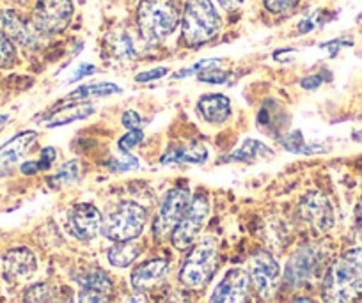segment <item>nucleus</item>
I'll list each match as a JSON object with an SVG mask.
<instances>
[{
	"label": "nucleus",
	"instance_id": "nucleus-1",
	"mask_svg": "<svg viewBox=\"0 0 362 303\" xmlns=\"http://www.w3.org/2000/svg\"><path fill=\"white\" fill-rule=\"evenodd\" d=\"M362 298V246L332 263L322 282L323 303H357Z\"/></svg>",
	"mask_w": 362,
	"mask_h": 303
},
{
	"label": "nucleus",
	"instance_id": "nucleus-2",
	"mask_svg": "<svg viewBox=\"0 0 362 303\" xmlns=\"http://www.w3.org/2000/svg\"><path fill=\"white\" fill-rule=\"evenodd\" d=\"M180 9L174 0H141L137 9V27L142 40L160 43L176 30Z\"/></svg>",
	"mask_w": 362,
	"mask_h": 303
},
{
	"label": "nucleus",
	"instance_id": "nucleus-3",
	"mask_svg": "<svg viewBox=\"0 0 362 303\" xmlns=\"http://www.w3.org/2000/svg\"><path fill=\"white\" fill-rule=\"evenodd\" d=\"M221 15L211 0H189L181 18V37L187 47H199L217 36Z\"/></svg>",
	"mask_w": 362,
	"mask_h": 303
},
{
	"label": "nucleus",
	"instance_id": "nucleus-4",
	"mask_svg": "<svg viewBox=\"0 0 362 303\" xmlns=\"http://www.w3.org/2000/svg\"><path fill=\"white\" fill-rule=\"evenodd\" d=\"M148 222V211L139 202L121 201L103 217L102 232L110 242H132L142 234Z\"/></svg>",
	"mask_w": 362,
	"mask_h": 303
},
{
	"label": "nucleus",
	"instance_id": "nucleus-5",
	"mask_svg": "<svg viewBox=\"0 0 362 303\" xmlns=\"http://www.w3.org/2000/svg\"><path fill=\"white\" fill-rule=\"evenodd\" d=\"M217 270V242L214 236H204L192 245V250L183 261L180 270V282L189 289H203Z\"/></svg>",
	"mask_w": 362,
	"mask_h": 303
},
{
	"label": "nucleus",
	"instance_id": "nucleus-6",
	"mask_svg": "<svg viewBox=\"0 0 362 303\" xmlns=\"http://www.w3.org/2000/svg\"><path fill=\"white\" fill-rule=\"evenodd\" d=\"M210 197L206 194H197L190 201L189 208H187L185 215L176 225V229L170 234V242H173L174 249L177 250H189L192 245H196L197 238H199L201 231H203L204 224H206L208 217H210Z\"/></svg>",
	"mask_w": 362,
	"mask_h": 303
},
{
	"label": "nucleus",
	"instance_id": "nucleus-7",
	"mask_svg": "<svg viewBox=\"0 0 362 303\" xmlns=\"http://www.w3.org/2000/svg\"><path fill=\"white\" fill-rule=\"evenodd\" d=\"M249 280L259 298L270 299L279 289L281 266L267 250H257L249 263Z\"/></svg>",
	"mask_w": 362,
	"mask_h": 303
},
{
	"label": "nucleus",
	"instance_id": "nucleus-8",
	"mask_svg": "<svg viewBox=\"0 0 362 303\" xmlns=\"http://www.w3.org/2000/svg\"><path fill=\"white\" fill-rule=\"evenodd\" d=\"M190 204V195L185 188H173L165 194L160 210L153 220V234L158 239H165L173 234L176 225L185 215L187 208Z\"/></svg>",
	"mask_w": 362,
	"mask_h": 303
},
{
	"label": "nucleus",
	"instance_id": "nucleus-9",
	"mask_svg": "<svg viewBox=\"0 0 362 303\" xmlns=\"http://www.w3.org/2000/svg\"><path fill=\"white\" fill-rule=\"evenodd\" d=\"M73 16L71 0H37L33 11V27L41 34H59Z\"/></svg>",
	"mask_w": 362,
	"mask_h": 303
},
{
	"label": "nucleus",
	"instance_id": "nucleus-10",
	"mask_svg": "<svg viewBox=\"0 0 362 303\" xmlns=\"http://www.w3.org/2000/svg\"><path fill=\"white\" fill-rule=\"evenodd\" d=\"M298 215L316 234H325L334 225V210L329 198L320 191H309L298 202Z\"/></svg>",
	"mask_w": 362,
	"mask_h": 303
},
{
	"label": "nucleus",
	"instance_id": "nucleus-11",
	"mask_svg": "<svg viewBox=\"0 0 362 303\" xmlns=\"http://www.w3.org/2000/svg\"><path fill=\"white\" fill-rule=\"evenodd\" d=\"M323 254L318 246L305 245L298 249L288 261L286 271H284V282L288 287H302L308 280L316 275L318 268L322 266Z\"/></svg>",
	"mask_w": 362,
	"mask_h": 303
},
{
	"label": "nucleus",
	"instance_id": "nucleus-12",
	"mask_svg": "<svg viewBox=\"0 0 362 303\" xmlns=\"http://www.w3.org/2000/svg\"><path fill=\"white\" fill-rule=\"evenodd\" d=\"M103 217L100 210L89 202H80L75 204L66 215V225L71 232L73 238L78 242H90L102 231Z\"/></svg>",
	"mask_w": 362,
	"mask_h": 303
},
{
	"label": "nucleus",
	"instance_id": "nucleus-13",
	"mask_svg": "<svg viewBox=\"0 0 362 303\" xmlns=\"http://www.w3.org/2000/svg\"><path fill=\"white\" fill-rule=\"evenodd\" d=\"M249 284V273L242 268H231L214 287L208 303H247Z\"/></svg>",
	"mask_w": 362,
	"mask_h": 303
},
{
	"label": "nucleus",
	"instance_id": "nucleus-14",
	"mask_svg": "<svg viewBox=\"0 0 362 303\" xmlns=\"http://www.w3.org/2000/svg\"><path fill=\"white\" fill-rule=\"evenodd\" d=\"M37 270V259L33 250L25 246L11 249L2 256V273L9 284H22L34 277Z\"/></svg>",
	"mask_w": 362,
	"mask_h": 303
},
{
	"label": "nucleus",
	"instance_id": "nucleus-15",
	"mask_svg": "<svg viewBox=\"0 0 362 303\" xmlns=\"http://www.w3.org/2000/svg\"><path fill=\"white\" fill-rule=\"evenodd\" d=\"M0 32L4 34L11 43L20 44L25 48L37 47V30L34 27L27 25L15 11L2 9L0 11Z\"/></svg>",
	"mask_w": 362,
	"mask_h": 303
},
{
	"label": "nucleus",
	"instance_id": "nucleus-16",
	"mask_svg": "<svg viewBox=\"0 0 362 303\" xmlns=\"http://www.w3.org/2000/svg\"><path fill=\"white\" fill-rule=\"evenodd\" d=\"M112 280L107 273L96 270L80 278L78 303H110Z\"/></svg>",
	"mask_w": 362,
	"mask_h": 303
},
{
	"label": "nucleus",
	"instance_id": "nucleus-17",
	"mask_svg": "<svg viewBox=\"0 0 362 303\" xmlns=\"http://www.w3.org/2000/svg\"><path fill=\"white\" fill-rule=\"evenodd\" d=\"M167 273H169V261L156 257V259H149L146 263L139 264L132 271L130 280L135 291H144V289H149L158 284V282H162Z\"/></svg>",
	"mask_w": 362,
	"mask_h": 303
},
{
	"label": "nucleus",
	"instance_id": "nucleus-18",
	"mask_svg": "<svg viewBox=\"0 0 362 303\" xmlns=\"http://www.w3.org/2000/svg\"><path fill=\"white\" fill-rule=\"evenodd\" d=\"M36 138V131H22L16 137H13L8 144L0 148V176L9 172L23 158V155L29 151Z\"/></svg>",
	"mask_w": 362,
	"mask_h": 303
},
{
	"label": "nucleus",
	"instance_id": "nucleus-19",
	"mask_svg": "<svg viewBox=\"0 0 362 303\" xmlns=\"http://www.w3.org/2000/svg\"><path fill=\"white\" fill-rule=\"evenodd\" d=\"M197 112L206 123L222 124L231 117V101L224 94H206L197 101Z\"/></svg>",
	"mask_w": 362,
	"mask_h": 303
},
{
	"label": "nucleus",
	"instance_id": "nucleus-20",
	"mask_svg": "<svg viewBox=\"0 0 362 303\" xmlns=\"http://www.w3.org/2000/svg\"><path fill=\"white\" fill-rule=\"evenodd\" d=\"M208 158V149L203 144H190V145H170L162 156L160 162L163 165H173V163H192L199 165Z\"/></svg>",
	"mask_w": 362,
	"mask_h": 303
},
{
	"label": "nucleus",
	"instance_id": "nucleus-21",
	"mask_svg": "<svg viewBox=\"0 0 362 303\" xmlns=\"http://www.w3.org/2000/svg\"><path fill=\"white\" fill-rule=\"evenodd\" d=\"M95 110V107L90 105V103H86V101H82V103H73V105L62 107V109L55 110L45 124H47L48 128L64 126V124L75 123V121L86 119V117L93 116Z\"/></svg>",
	"mask_w": 362,
	"mask_h": 303
},
{
	"label": "nucleus",
	"instance_id": "nucleus-22",
	"mask_svg": "<svg viewBox=\"0 0 362 303\" xmlns=\"http://www.w3.org/2000/svg\"><path fill=\"white\" fill-rule=\"evenodd\" d=\"M107 48H109V54L119 62H132L137 59V48L127 30H114L107 37Z\"/></svg>",
	"mask_w": 362,
	"mask_h": 303
},
{
	"label": "nucleus",
	"instance_id": "nucleus-23",
	"mask_svg": "<svg viewBox=\"0 0 362 303\" xmlns=\"http://www.w3.org/2000/svg\"><path fill=\"white\" fill-rule=\"evenodd\" d=\"M142 254V245L137 242H117L107 252V261L114 268H128L132 263L139 259Z\"/></svg>",
	"mask_w": 362,
	"mask_h": 303
},
{
	"label": "nucleus",
	"instance_id": "nucleus-24",
	"mask_svg": "<svg viewBox=\"0 0 362 303\" xmlns=\"http://www.w3.org/2000/svg\"><path fill=\"white\" fill-rule=\"evenodd\" d=\"M263 156H274V151L259 141L254 138H247L235 153L226 158V162H254L256 158H263Z\"/></svg>",
	"mask_w": 362,
	"mask_h": 303
},
{
	"label": "nucleus",
	"instance_id": "nucleus-25",
	"mask_svg": "<svg viewBox=\"0 0 362 303\" xmlns=\"http://www.w3.org/2000/svg\"><path fill=\"white\" fill-rule=\"evenodd\" d=\"M121 87L110 82H98L89 83V85H80L73 93L68 94V100H86V97H103L110 94H119Z\"/></svg>",
	"mask_w": 362,
	"mask_h": 303
},
{
	"label": "nucleus",
	"instance_id": "nucleus-26",
	"mask_svg": "<svg viewBox=\"0 0 362 303\" xmlns=\"http://www.w3.org/2000/svg\"><path fill=\"white\" fill-rule=\"evenodd\" d=\"M80 176V165L76 160H71V162H66L64 165H61V169L54 174L52 177H48V184L52 188H62L66 184L73 183V181L78 179Z\"/></svg>",
	"mask_w": 362,
	"mask_h": 303
},
{
	"label": "nucleus",
	"instance_id": "nucleus-27",
	"mask_svg": "<svg viewBox=\"0 0 362 303\" xmlns=\"http://www.w3.org/2000/svg\"><path fill=\"white\" fill-rule=\"evenodd\" d=\"M283 144L288 151L297 153V155H313V153H320L322 148H311V144L304 141V135L300 130L290 131L283 137Z\"/></svg>",
	"mask_w": 362,
	"mask_h": 303
},
{
	"label": "nucleus",
	"instance_id": "nucleus-28",
	"mask_svg": "<svg viewBox=\"0 0 362 303\" xmlns=\"http://www.w3.org/2000/svg\"><path fill=\"white\" fill-rule=\"evenodd\" d=\"M16 62L15 44L0 32V68H11Z\"/></svg>",
	"mask_w": 362,
	"mask_h": 303
},
{
	"label": "nucleus",
	"instance_id": "nucleus-29",
	"mask_svg": "<svg viewBox=\"0 0 362 303\" xmlns=\"http://www.w3.org/2000/svg\"><path fill=\"white\" fill-rule=\"evenodd\" d=\"M142 141H144V131H142L141 128H137V130H130L128 133H124L123 137L119 138V142H117V145H119L121 153L128 155V153L134 151Z\"/></svg>",
	"mask_w": 362,
	"mask_h": 303
},
{
	"label": "nucleus",
	"instance_id": "nucleus-30",
	"mask_svg": "<svg viewBox=\"0 0 362 303\" xmlns=\"http://www.w3.org/2000/svg\"><path fill=\"white\" fill-rule=\"evenodd\" d=\"M264 8L274 15H286L298 6V0H263Z\"/></svg>",
	"mask_w": 362,
	"mask_h": 303
},
{
	"label": "nucleus",
	"instance_id": "nucleus-31",
	"mask_svg": "<svg viewBox=\"0 0 362 303\" xmlns=\"http://www.w3.org/2000/svg\"><path fill=\"white\" fill-rule=\"evenodd\" d=\"M52 296V289L47 284L34 285L27 291L25 295V303H48Z\"/></svg>",
	"mask_w": 362,
	"mask_h": 303
},
{
	"label": "nucleus",
	"instance_id": "nucleus-32",
	"mask_svg": "<svg viewBox=\"0 0 362 303\" xmlns=\"http://www.w3.org/2000/svg\"><path fill=\"white\" fill-rule=\"evenodd\" d=\"M141 165L137 158L134 156H128V158H114L107 163L110 172H127V170H134Z\"/></svg>",
	"mask_w": 362,
	"mask_h": 303
},
{
	"label": "nucleus",
	"instance_id": "nucleus-33",
	"mask_svg": "<svg viewBox=\"0 0 362 303\" xmlns=\"http://www.w3.org/2000/svg\"><path fill=\"white\" fill-rule=\"evenodd\" d=\"M218 64H221V59H204V61H199L197 64L190 66V68H187V69H183V71L177 73L176 78H185V76L194 75V73H201V71H204V69L217 68Z\"/></svg>",
	"mask_w": 362,
	"mask_h": 303
},
{
	"label": "nucleus",
	"instance_id": "nucleus-34",
	"mask_svg": "<svg viewBox=\"0 0 362 303\" xmlns=\"http://www.w3.org/2000/svg\"><path fill=\"white\" fill-rule=\"evenodd\" d=\"M199 75L201 82H208V83H226L229 80V73L224 71H217V68L211 69H204V71L197 73Z\"/></svg>",
	"mask_w": 362,
	"mask_h": 303
},
{
	"label": "nucleus",
	"instance_id": "nucleus-35",
	"mask_svg": "<svg viewBox=\"0 0 362 303\" xmlns=\"http://www.w3.org/2000/svg\"><path fill=\"white\" fill-rule=\"evenodd\" d=\"M169 75V69L167 68H155V69H149V71H142L139 73L137 76H135V80L141 83H146V82H151V80H158L162 78V76Z\"/></svg>",
	"mask_w": 362,
	"mask_h": 303
},
{
	"label": "nucleus",
	"instance_id": "nucleus-36",
	"mask_svg": "<svg viewBox=\"0 0 362 303\" xmlns=\"http://www.w3.org/2000/svg\"><path fill=\"white\" fill-rule=\"evenodd\" d=\"M121 123H123V126L128 128V130H137V128H141L142 124V117L139 116L135 110H127V112L123 114Z\"/></svg>",
	"mask_w": 362,
	"mask_h": 303
},
{
	"label": "nucleus",
	"instance_id": "nucleus-37",
	"mask_svg": "<svg viewBox=\"0 0 362 303\" xmlns=\"http://www.w3.org/2000/svg\"><path fill=\"white\" fill-rule=\"evenodd\" d=\"M55 155H57V153H55L54 148H45V149H41L40 169H41V170L50 169V165H52V163H54V160H55Z\"/></svg>",
	"mask_w": 362,
	"mask_h": 303
},
{
	"label": "nucleus",
	"instance_id": "nucleus-38",
	"mask_svg": "<svg viewBox=\"0 0 362 303\" xmlns=\"http://www.w3.org/2000/svg\"><path fill=\"white\" fill-rule=\"evenodd\" d=\"M95 71H96V66L82 64V66H78V68H76V71L73 73V76L68 80V82H78L80 78H83V76L93 75V73H95Z\"/></svg>",
	"mask_w": 362,
	"mask_h": 303
},
{
	"label": "nucleus",
	"instance_id": "nucleus-39",
	"mask_svg": "<svg viewBox=\"0 0 362 303\" xmlns=\"http://www.w3.org/2000/svg\"><path fill=\"white\" fill-rule=\"evenodd\" d=\"M322 83H323L322 76H320V75H309V76H305L304 80H302L300 85L304 87V89H308V90H315V89H318Z\"/></svg>",
	"mask_w": 362,
	"mask_h": 303
},
{
	"label": "nucleus",
	"instance_id": "nucleus-40",
	"mask_svg": "<svg viewBox=\"0 0 362 303\" xmlns=\"http://www.w3.org/2000/svg\"><path fill=\"white\" fill-rule=\"evenodd\" d=\"M121 303H149V302H148V298H146L144 292L134 291V292H130V295L123 296Z\"/></svg>",
	"mask_w": 362,
	"mask_h": 303
},
{
	"label": "nucleus",
	"instance_id": "nucleus-41",
	"mask_svg": "<svg viewBox=\"0 0 362 303\" xmlns=\"http://www.w3.org/2000/svg\"><path fill=\"white\" fill-rule=\"evenodd\" d=\"M20 170H22L23 174H27V176H30V174H36L40 169V162H25L22 167H20Z\"/></svg>",
	"mask_w": 362,
	"mask_h": 303
},
{
	"label": "nucleus",
	"instance_id": "nucleus-42",
	"mask_svg": "<svg viewBox=\"0 0 362 303\" xmlns=\"http://www.w3.org/2000/svg\"><path fill=\"white\" fill-rule=\"evenodd\" d=\"M217 2H218V4H221L224 9H229V11H231V9L240 8V6H242L243 0H217Z\"/></svg>",
	"mask_w": 362,
	"mask_h": 303
},
{
	"label": "nucleus",
	"instance_id": "nucleus-43",
	"mask_svg": "<svg viewBox=\"0 0 362 303\" xmlns=\"http://www.w3.org/2000/svg\"><path fill=\"white\" fill-rule=\"evenodd\" d=\"M293 303H315V302H313V299H309V298H298V299H295Z\"/></svg>",
	"mask_w": 362,
	"mask_h": 303
},
{
	"label": "nucleus",
	"instance_id": "nucleus-44",
	"mask_svg": "<svg viewBox=\"0 0 362 303\" xmlns=\"http://www.w3.org/2000/svg\"><path fill=\"white\" fill-rule=\"evenodd\" d=\"M6 121H8V116H2V114H0V126H2V124H4Z\"/></svg>",
	"mask_w": 362,
	"mask_h": 303
}]
</instances>
